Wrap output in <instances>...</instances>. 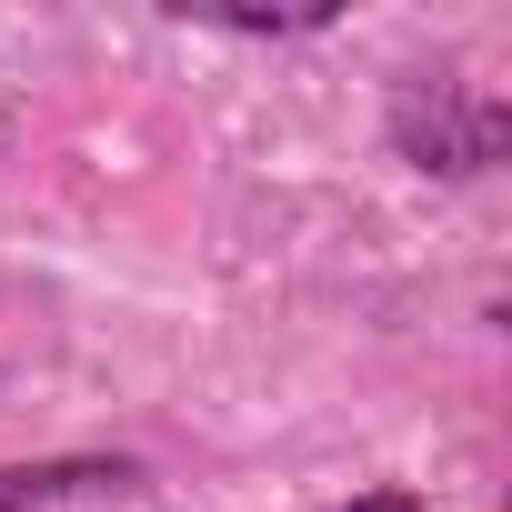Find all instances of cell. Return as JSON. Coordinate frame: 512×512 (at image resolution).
<instances>
[{"mask_svg":"<svg viewBox=\"0 0 512 512\" xmlns=\"http://www.w3.org/2000/svg\"><path fill=\"white\" fill-rule=\"evenodd\" d=\"M512 141V111L492 91H462V81H402L392 91V151L412 171H442V181H472L492 171Z\"/></svg>","mask_w":512,"mask_h":512,"instance_id":"obj_1","label":"cell"},{"mask_svg":"<svg viewBox=\"0 0 512 512\" xmlns=\"http://www.w3.org/2000/svg\"><path fill=\"white\" fill-rule=\"evenodd\" d=\"M81 492H141L131 452H51V462H0V512H41V502H81Z\"/></svg>","mask_w":512,"mask_h":512,"instance_id":"obj_2","label":"cell"},{"mask_svg":"<svg viewBox=\"0 0 512 512\" xmlns=\"http://www.w3.org/2000/svg\"><path fill=\"white\" fill-rule=\"evenodd\" d=\"M211 21H221V31H272V41H282V31H332V0H312V11H211Z\"/></svg>","mask_w":512,"mask_h":512,"instance_id":"obj_3","label":"cell"},{"mask_svg":"<svg viewBox=\"0 0 512 512\" xmlns=\"http://www.w3.org/2000/svg\"><path fill=\"white\" fill-rule=\"evenodd\" d=\"M332 512H422V492H402V482H382V492H352V502H332Z\"/></svg>","mask_w":512,"mask_h":512,"instance_id":"obj_4","label":"cell"}]
</instances>
